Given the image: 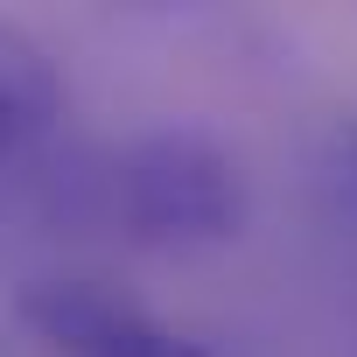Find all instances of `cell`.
Here are the masks:
<instances>
[{
    "instance_id": "6da1fadb",
    "label": "cell",
    "mask_w": 357,
    "mask_h": 357,
    "mask_svg": "<svg viewBox=\"0 0 357 357\" xmlns=\"http://www.w3.org/2000/svg\"><path fill=\"white\" fill-rule=\"evenodd\" d=\"M112 204L140 245H218L245 225V175L211 133L161 126L119 154Z\"/></svg>"
},
{
    "instance_id": "7a4b0ae2",
    "label": "cell",
    "mask_w": 357,
    "mask_h": 357,
    "mask_svg": "<svg viewBox=\"0 0 357 357\" xmlns=\"http://www.w3.org/2000/svg\"><path fill=\"white\" fill-rule=\"evenodd\" d=\"M22 322L63 357H211L197 336L154 322L105 280H29Z\"/></svg>"
},
{
    "instance_id": "3957f363",
    "label": "cell",
    "mask_w": 357,
    "mask_h": 357,
    "mask_svg": "<svg viewBox=\"0 0 357 357\" xmlns=\"http://www.w3.org/2000/svg\"><path fill=\"white\" fill-rule=\"evenodd\" d=\"M56 112H63V77H56L50 50L29 29L0 22V161L22 154Z\"/></svg>"
},
{
    "instance_id": "277c9868",
    "label": "cell",
    "mask_w": 357,
    "mask_h": 357,
    "mask_svg": "<svg viewBox=\"0 0 357 357\" xmlns=\"http://www.w3.org/2000/svg\"><path fill=\"white\" fill-rule=\"evenodd\" d=\"M336 154H343V183H350V204H357V119H343V133H336Z\"/></svg>"
}]
</instances>
